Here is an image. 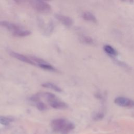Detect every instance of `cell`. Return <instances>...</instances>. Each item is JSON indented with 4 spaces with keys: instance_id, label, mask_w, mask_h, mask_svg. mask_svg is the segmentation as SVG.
Returning a JSON list of instances; mask_svg holds the SVG:
<instances>
[{
    "instance_id": "1",
    "label": "cell",
    "mask_w": 134,
    "mask_h": 134,
    "mask_svg": "<svg viewBox=\"0 0 134 134\" xmlns=\"http://www.w3.org/2000/svg\"><path fill=\"white\" fill-rule=\"evenodd\" d=\"M51 126L54 131L60 134H68L74 128V125L72 122L63 118L53 120Z\"/></svg>"
},
{
    "instance_id": "2",
    "label": "cell",
    "mask_w": 134,
    "mask_h": 134,
    "mask_svg": "<svg viewBox=\"0 0 134 134\" xmlns=\"http://www.w3.org/2000/svg\"><path fill=\"white\" fill-rule=\"evenodd\" d=\"M32 7L36 10L41 13H49L51 9L50 5L41 0H29Z\"/></svg>"
},
{
    "instance_id": "3",
    "label": "cell",
    "mask_w": 134,
    "mask_h": 134,
    "mask_svg": "<svg viewBox=\"0 0 134 134\" xmlns=\"http://www.w3.org/2000/svg\"><path fill=\"white\" fill-rule=\"evenodd\" d=\"M114 102L117 105L124 107H134V100L125 97H117L115 100Z\"/></svg>"
},
{
    "instance_id": "4",
    "label": "cell",
    "mask_w": 134,
    "mask_h": 134,
    "mask_svg": "<svg viewBox=\"0 0 134 134\" xmlns=\"http://www.w3.org/2000/svg\"><path fill=\"white\" fill-rule=\"evenodd\" d=\"M49 105L55 108V109H66L68 107V105L66 103H65L63 102H62L58 99L57 97L49 100L48 102Z\"/></svg>"
},
{
    "instance_id": "5",
    "label": "cell",
    "mask_w": 134,
    "mask_h": 134,
    "mask_svg": "<svg viewBox=\"0 0 134 134\" xmlns=\"http://www.w3.org/2000/svg\"><path fill=\"white\" fill-rule=\"evenodd\" d=\"M10 55L12 56L13 57L17 59V60H19L22 62H25L26 63H28L33 65H36V64L29 58V57H27L23 54L11 51L10 52Z\"/></svg>"
},
{
    "instance_id": "6",
    "label": "cell",
    "mask_w": 134,
    "mask_h": 134,
    "mask_svg": "<svg viewBox=\"0 0 134 134\" xmlns=\"http://www.w3.org/2000/svg\"><path fill=\"white\" fill-rule=\"evenodd\" d=\"M0 26L4 27L5 28H6L9 30H10L11 31L15 32L17 30H19L20 29H21V28L16 24L9 23L7 21H0Z\"/></svg>"
},
{
    "instance_id": "7",
    "label": "cell",
    "mask_w": 134,
    "mask_h": 134,
    "mask_svg": "<svg viewBox=\"0 0 134 134\" xmlns=\"http://www.w3.org/2000/svg\"><path fill=\"white\" fill-rule=\"evenodd\" d=\"M55 17L59 21L66 26H71L73 24L72 19L69 17L60 14H55Z\"/></svg>"
},
{
    "instance_id": "8",
    "label": "cell",
    "mask_w": 134,
    "mask_h": 134,
    "mask_svg": "<svg viewBox=\"0 0 134 134\" xmlns=\"http://www.w3.org/2000/svg\"><path fill=\"white\" fill-rule=\"evenodd\" d=\"M82 17L85 20H86V21H91L94 23H96L97 22V19L96 17L92 13L89 12H84L83 14Z\"/></svg>"
},
{
    "instance_id": "9",
    "label": "cell",
    "mask_w": 134,
    "mask_h": 134,
    "mask_svg": "<svg viewBox=\"0 0 134 134\" xmlns=\"http://www.w3.org/2000/svg\"><path fill=\"white\" fill-rule=\"evenodd\" d=\"M104 50L107 54L111 57H115L117 55V52L116 50L110 45H105L104 46Z\"/></svg>"
},
{
    "instance_id": "10",
    "label": "cell",
    "mask_w": 134,
    "mask_h": 134,
    "mask_svg": "<svg viewBox=\"0 0 134 134\" xmlns=\"http://www.w3.org/2000/svg\"><path fill=\"white\" fill-rule=\"evenodd\" d=\"M13 34L15 37H26V36L30 35L31 34V32L29 30H23L21 29H20L16 31L13 32Z\"/></svg>"
},
{
    "instance_id": "11",
    "label": "cell",
    "mask_w": 134,
    "mask_h": 134,
    "mask_svg": "<svg viewBox=\"0 0 134 134\" xmlns=\"http://www.w3.org/2000/svg\"><path fill=\"white\" fill-rule=\"evenodd\" d=\"M42 86L46 87V88H50L51 90H53V91L57 92H62V89L59 87L58 85L53 84V83H45L42 84Z\"/></svg>"
},
{
    "instance_id": "12",
    "label": "cell",
    "mask_w": 134,
    "mask_h": 134,
    "mask_svg": "<svg viewBox=\"0 0 134 134\" xmlns=\"http://www.w3.org/2000/svg\"><path fill=\"white\" fill-rule=\"evenodd\" d=\"M38 66L39 67H40V68L44 69V70H46L52 71H55V69L53 66H52L51 64L48 63L47 62H46L44 63L39 64L38 65Z\"/></svg>"
},
{
    "instance_id": "13",
    "label": "cell",
    "mask_w": 134,
    "mask_h": 134,
    "mask_svg": "<svg viewBox=\"0 0 134 134\" xmlns=\"http://www.w3.org/2000/svg\"><path fill=\"white\" fill-rule=\"evenodd\" d=\"M80 40L81 42L87 44H93L94 42L93 39L91 37L86 36H82L81 38H80Z\"/></svg>"
},
{
    "instance_id": "14",
    "label": "cell",
    "mask_w": 134,
    "mask_h": 134,
    "mask_svg": "<svg viewBox=\"0 0 134 134\" xmlns=\"http://www.w3.org/2000/svg\"><path fill=\"white\" fill-rule=\"evenodd\" d=\"M36 106L37 109L40 111H44L47 108L46 105L40 100L36 103Z\"/></svg>"
},
{
    "instance_id": "15",
    "label": "cell",
    "mask_w": 134,
    "mask_h": 134,
    "mask_svg": "<svg viewBox=\"0 0 134 134\" xmlns=\"http://www.w3.org/2000/svg\"><path fill=\"white\" fill-rule=\"evenodd\" d=\"M12 121L11 119L6 117H0V124L3 125H8Z\"/></svg>"
},
{
    "instance_id": "16",
    "label": "cell",
    "mask_w": 134,
    "mask_h": 134,
    "mask_svg": "<svg viewBox=\"0 0 134 134\" xmlns=\"http://www.w3.org/2000/svg\"><path fill=\"white\" fill-rule=\"evenodd\" d=\"M30 100L35 103H36L37 102H38V101L40 100V97H39V95H33L32 97H31V98H30Z\"/></svg>"
},
{
    "instance_id": "17",
    "label": "cell",
    "mask_w": 134,
    "mask_h": 134,
    "mask_svg": "<svg viewBox=\"0 0 134 134\" xmlns=\"http://www.w3.org/2000/svg\"><path fill=\"white\" fill-rule=\"evenodd\" d=\"M104 116V115L102 113H98L97 114L95 117H94V119L96 120H98V119H101Z\"/></svg>"
},
{
    "instance_id": "18",
    "label": "cell",
    "mask_w": 134,
    "mask_h": 134,
    "mask_svg": "<svg viewBox=\"0 0 134 134\" xmlns=\"http://www.w3.org/2000/svg\"><path fill=\"white\" fill-rule=\"evenodd\" d=\"M53 29V25L52 24H50L49 25V27H48V28L47 29V34L48 33H51L52 30Z\"/></svg>"
},
{
    "instance_id": "19",
    "label": "cell",
    "mask_w": 134,
    "mask_h": 134,
    "mask_svg": "<svg viewBox=\"0 0 134 134\" xmlns=\"http://www.w3.org/2000/svg\"><path fill=\"white\" fill-rule=\"evenodd\" d=\"M14 1L17 4H20L23 3L24 1V0H14Z\"/></svg>"
},
{
    "instance_id": "20",
    "label": "cell",
    "mask_w": 134,
    "mask_h": 134,
    "mask_svg": "<svg viewBox=\"0 0 134 134\" xmlns=\"http://www.w3.org/2000/svg\"><path fill=\"white\" fill-rule=\"evenodd\" d=\"M121 1H122V2H127V1H129V0H120Z\"/></svg>"
},
{
    "instance_id": "21",
    "label": "cell",
    "mask_w": 134,
    "mask_h": 134,
    "mask_svg": "<svg viewBox=\"0 0 134 134\" xmlns=\"http://www.w3.org/2000/svg\"><path fill=\"white\" fill-rule=\"evenodd\" d=\"M41 1H50V0H41Z\"/></svg>"
}]
</instances>
